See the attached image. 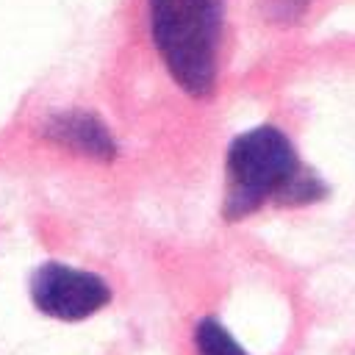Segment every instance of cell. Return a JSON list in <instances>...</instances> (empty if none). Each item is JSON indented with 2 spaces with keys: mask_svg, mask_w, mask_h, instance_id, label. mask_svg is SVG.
Wrapping results in <instances>:
<instances>
[{
  "mask_svg": "<svg viewBox=\"0 0 355 355\" xmlns=\"http://www.w3.org/2000/svg\"><path fill=\"white\" fill-rule=\"evenodd\" d=\"M31 297L42 313L78 322L100 311L111 300V288L92 272L47 261L31 277Z\"/></svg>",
  "mask_w": 355,
  "mask_h": 355,
  "instance_id": "cell-3",
  "label": "cell"
},
{
  "mask_svg": "<svg viewBox=\"0 0 355 355\" xmlns=\"http://www.w3.org/2000/svg\"><path fill=\"white\" fill-rule=\"evenodd\" d=\"M150 36L172 80L191 97L216 86L225 0H147Z\"/></svg>",
  "mask_w": 355,
  "mask_h": 355,
  "instance_id": "cell-1",
  "label": "cell"
},
{
  "mask_svg": "<svg viewBox=\"0 0 355 355\" xmlns=\"http://www.w3.org/2000/svg\"><path fill=\"white\" fill-rule=\"evenodd\" d=\"M302 169L291 141L269 125L239 133L227 150V191L225 216L241 219L261 208L266 200L283 197L288 183Z\"/></svg>",
  "mask_w": 355,
  "mask_h": 355,
  "instance_id": "cell-2",
  "label": "cell"
},
{
  "mask_svg": "<svg viewBox=\"0 0 355 355\" xmlns=\"http://www.w3.org/2000/svg\"><path fill=\"white\" fill-rule=\"evenodd\" d=\"M194 347L197 355H247L236 338L216 322V319H202L194 330Z\"/></svg>",
  "mask_w": 355,
  "mask_h": 355,
  "instance_id": "cell-5",
  "label": "cell"
},
{
  "mask_svg": "<svg viewBox=\"0 0 355 355\" xmlns=\"http://www.w3.org/2000/svg\"><path fill=\"white\" fill-rule=\"evenodd\" d=\"M263 11L277 22H294L302 17L308 0H261Z\"/></svg>",
  "mask_w": 355,
  "mask_h": 355,
  "instance_id": "cell-6",
  "label": "cell"
},
{
  "mask_svg": "<svg viewBox=\"0 0 355 355\" xmlns=\"http://www.w3.org/2000/svg\"><path fill=\"white\" fill-rule=\"evenodd\" d=\"M42 136L64 150H72L86 158L97 161H114L116 144L111 130L92 114V111H55L42 125Z\"/></svg>",
  "mask_w": 355,
  "mask_h": 355,
  "instance_id": "cell-4",
  "label": "cell"
}]
</instances>
